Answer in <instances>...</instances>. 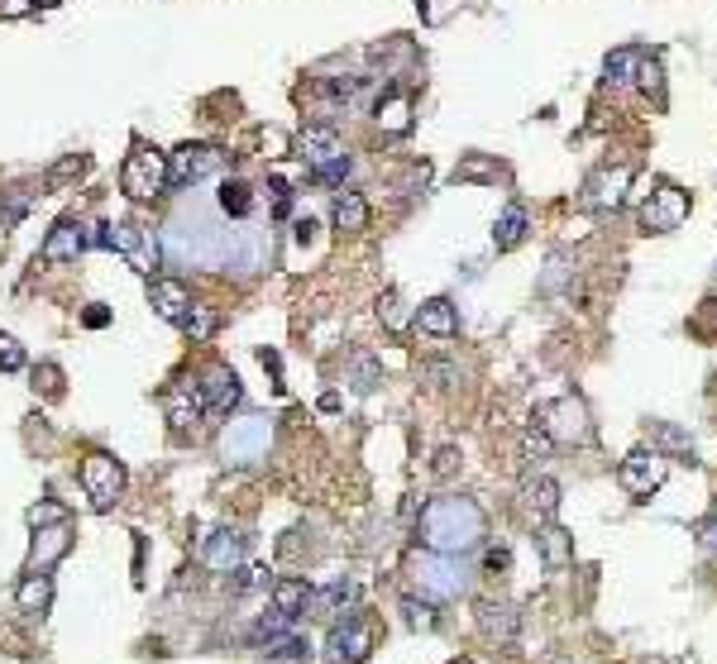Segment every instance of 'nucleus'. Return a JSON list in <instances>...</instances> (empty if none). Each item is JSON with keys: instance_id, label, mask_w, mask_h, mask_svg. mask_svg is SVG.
Wrapping results in <instances>:
<instances>
[{"instance_id": "obj_1", "label": "nucleus", "mask_w": 717, "mask_h": 664, "mask_svg": "<svg viewBox=\"0 0 717 664\" xmlns=\"http://www.w3.org/2000/svg\"><path fill=\"white\" fill-rule=\"evenodd\" d=\"M416 536L426 540L435 555H469V550L483 545L488 521H483V512H478L469 497H435V502H426V512H421Z\"/></svg>"}, {"instance_id": "obj_2", "label": "nucleus", "mask_w": 717, "mask_h": 664, "mask_svg": "<svg viewBox=\"0 0 717 664\" xmlns=\"http://www.w3.org/2000/svg\"><path fill=\"white\" fill-rule=\"evenodd\" d=\"M297 149H302L306 168H311L316 182H345L349 168H354L345 139H340L330 125H306L302 134H297Z\"/></svg>"}, {"instance_id": "obj_3", "label": "nucleus", "mask_w": 717, "mask_h": 664, "mask_svg": "<svg viewBox=\"0 0 717 664\" xmlns=\"http://www.w3.org/2000/svg\"><path fill=\"white\" fill-rule=\"evenodd\" d=\"M120 192L130 201H153L168 192V153H158L153 144H134V153L120 168Z\"/></svg>"}, {"instance_id": "obj_4", "label": "nucleus", "mask_w": 717, "mask_h": 664, "mask_svg": "<svg viewBox=\"0 0 717 664\" xmlns=\"http://www.w3.org/2000/svg\"><path fill=\"white\" fill-rule=\"evenodd\" d=\"M106 244L130 263L134 273L158 278V268H163V244H158V235H153L149 225H139V220H120V225H110L106 230Z\"/></svg>"}, {"instance_id": "obj_5", "label": "nucleus", "mask_w": 717, "mask_h": 664, "mask_svg": "<svg viewBox=\"0 0 717 664\" xmlns=\"http://www.w3.org/2000/svg\"><path fill=\"white\" fill-rule=\"evenodd\" d=\"M536 426L555 440V445H584L588 440V407L579 397H560V402H545L536 411Z\"/></svg>"}, {"instance_id": "obj_6", "label": "nucleus", "mask_w": 717, "mask_h": 664, "mask_svg": "<svg viewBox=\"0 0 717 664\" xmlns=\"http://www.w3.org/2000/svg\"><path fill=\"white\" fill-rule=\"evenodd\" d=\"M82 488H87L96 512H110V507L120 502V493H125V469H120L110 454L91 450L87 459H82Z\"/></svg>"}, {"instance_id": "obj_7", "label": "nucleus", "mask_w": 717, "mask_h": 664, "mask_svg": "<svg viewBox=\"0 0 717 664\" xmlns=\"http://www.w3.org/2000/svg\"><path fill=\"white\" fill-rule=\"evenodd\" d=\"M617 483H622V493L636 497V502H646L651 493H660V483H665V454L660 450H631L622 459V469H617Z\"/></svg>"}, {"instance_id": "obj_8", "label": "nucleus", "mask_w": 717, "mask_h": 664, "mask_svg": "<svg viewBox=\"0 0 717 664\" xmlns=\"http://www.w3.org/2000/svg\"><path fill=\"white\" fill-rule=\"evenodd\" d=\"M220 163H225V153L211 149V144H182V149L168 158V187H196V182H206V177H216Z\"/></svg>"}, {"instance_id": "obj_9", "label": "nucleus", "mask_w": 717, "mask_h": 664, "mask_svg": "<svg viewBox=\"0 0 717 664\" xmlns=\"http://www.w3.org/2000/svg\"><path fill=\"white\" fill-rule=\"evenodd\" d=\"M196 387H201V402H206L211 416H230V411L244 402V383H239L235 368H225V364H211Z\"/></svg>"}, {"instance_id": "obj_10", "label": "nucleus", "mask_w": 717, "mask_h": 664, "mask_svg": "<svg viewBox=\"0 0 717 664\" xmlns=\"http://www.w3.org/2000/svg\"><path fill=\"white\" fill-rule=\"evenodd\" d=\"M684 215H689V196L665 182V187H655L651 201L641 206V230L665 235V230H679V225H684Z\"/></svg>"}, {"instance_id": "obj_11", "label": "nucleus", "mask_w": 717, "mask_h": 664, "mask_svg": "<svg viewBox=\"0 0 717 664\" xmlns=\"http://www.w3.org/2000/svg\"><path fill=\"white\" fill-rule=\"evenodd\" d=\"M369 650H373V631L359 617H345V622L330 626V641H326L330 664H364Z\"/></svg>"}, {"instance_id": "obj_12", "label": "nucleus", "mask_w": 717, "mask_h": 664, "mask_svg": "<svg viewBox=\"0 0 717 664\" xmlns=\"http://www.w3.org/2000/svg\"><path fill=\"white\" fill-rule=\"evenodd\" d=\"M87 244H91V225L67 215V220H58V225L48 230L39 258H44V263H77V258L87 254Z\"/></svg>"}, {"instance_id": "obj_13", "label": "nucleus", "mask_w": 717, "mask_h": 664, "mask_svg": "<svg viewBox=\"0 0 717 664\" xmlns=\"http://www.w3.org/2000/svg\"><path fill=\"white\" fill-rule=\"evenodd\" d=\"M627 187H631V168H603L584 182L579 201H584L588 211H617L627 201Z\"/></svg>"}, {"instance_id": "obj_14", "label": "nucleus", "mask_w": 717, "mask_h": 664, "mask_svg": "<svg viewBox=\"0 0 717 664\" xmlns=\"http://www.w3.org/2000/svg\"><path fill=\"white\" fill-rule=\"evenodd\" d=\"M163 411H168V426H173L177 435L196 430V421L206 416L201 387H196V383H177V387H168V392H163Z\"/></svg>"}, {"instance_id": "obj_15", "label": "nucleus", "mask_w": 717, "mask_h": 664, "mask_svg": "<svg viewBox=\"0 0 717 664\" xmlns=\"http://www.w3.org/2000/svg\"><path fill=\"white\" fill-rule=\"evenodd\" d=\"M149 306L168 325H182L187 321V311H192V292L173 278H149Z\"/></svg>"}, {"instance_id": "obj_16", "label": "nucleus", "mask_w": 717, "mask_h": 664, "mask_svg": "<svg viewBox=\"0 0 717 664\" xmlns=\"http://www.w3.org/2000/svg\"><path fill=\"white\" fill-rule=\"evenodd\" d=\"M416 330L431 335V340H455L459 335V311L450 297H431L416 306Z\"/></svg>"}, {"instance_id": "obj_17", "label": "nucleus", "mask_w": 717, "mask_h": 664, "mask_svg": "<svg viewBox=\"0 0 717 664\" xmlns=\"http://www.w3.org/2000/svg\"><path fill=\"white\" fill-rule=\"evenodd\" d=\"M201 564L216 569V574H235L239 564H244V536H239V531H216V536H206V545H201Z\"/></svg>"}, {"instance_id": "obj_18", "label": "nucleus", "mask_w": 717, "mask_h": 664, "mask_svg": "<svg viewBox=\"0 0 717 664\" xmlns=\"http://www.w3.org/2000/svg\"><path fill=\"white\" fill-rule=\"evenodd\" d=\"M273 607L283 612L287 622H302V617H311V607H316V588L306 579H278L273 583Z\"/></svg>"}, {"instance_id": "obj_19", "label": "nucleus", "mask_w": 717, "mask_h": 664, "mask_svg": "<svg viewBox=\"0 0 717 664\" xmlns=\"http://www.w3.org/2000/svg\"><path fill=\"white\" fill-rule=\"evenodd\" d=\"M536 545H541V559L550 574H565L569 564H574V536H569L565 526H555V521H545L541 536H536Z\"/></svg>"}, {"instance_id": "obj_20", "label": "nucleus", "mask_w": 717, "mask_h": 664, "mask_svg": "<svg viewBox=\"0 0 717 664\" xmlns=\"http://www.w3.org/2000/svg\"><path fill=\"white\" fill-rule=\"evenodd\" d=\"M522 507H526V516H536V521H555V512H560V483H555V478H526Z\"/></svg>"}, {"instance_id": "obj_21", "label": "nucleus", "mask_w": 717, "mask_h": 664, "mask_svg": "<svg viewBox=\"0 0 717 664\" xmlns=\"http://www.w3.org/2000/svg\"><path fill=\"white\" fill-rule=\"evenodd\" d=\"M517 626H522V617H517V607H507V602H483V607H478V631H483L488 641H517Z\"/></svg>"}, {"instance_id": "obj_22", "label": "nucleus", "mask_w": 717, "mask_h": 664, "mask_svg": "<svg viewBox=\"0 0 717 664\" xmlns=\"http://www.w3.org/2000/svg\"><path fill=\"white\" fill-rule=\"evenodd\" d=\"M15 602H20L24 617L48 612V602H53V579H48L44 569H29V574L20 579V588H15Z\"/></svg>"}, {"instance_id": "obj_23", "label": "nucleus", "mask_w": 717, "mask_h": 664, "mask_svg": "<svg viewBox=\"0 0 717 664\" xmlns=\"http://www.w3.org/2000/svg\"><path fill=\"white\" fill-rule=\"evenodd\" d=\"M416 579L426 588V598H450V593L464 588V579H459L450 564H440V559H421V564H416Z\"/></svg>"}, {"instance_id": "obj_24", "label": "nucleus", "mask_w": 717, "mask_h": 664, "mask_svg": "<svg viewBox=\"0 0 717 664\" xmlns=\"http://www.w3.org/2000/svg\"><path fill=\"white\" fill-rule=\"evenodd\" d=\"M67 545H72L67 521H58V526H39V536H34V555H29V569H48V564L63 555Z\"/></svg>"}, {"instance_id": "obj_25", "label": "nucleus", "mask_w": 717, "mask_h": 664, "mask_svg": "<svg viewBox=\"0 0 717 664\" xmlns=\"http://www.w3.org/2000/svg\"><path fill=\"white\" fill-rule=\"evenodd\" d=\"M263 421H239V426L225 430V459H249V454L263 445Z\"/></svg>"}, {"instance_id": "obj_26", "label": "nucleus", "mask_w": 717, "mask_h": 664, "mask_svg": "<svg viewBox=\"0 0 717 664\" xmlns=\"http://www.w3.org/2000/svg\"><path fill=\"white\" fill-rule=\"evenodd\" d=\"M263 655L273 664H302V660H311V645H306L297 631H278V636L263 641Z\"/></svg>"}, {"instance_id": "obj_27", "label": "nucleus", "mask_w": 717, "mask_h": 664, "mask_svg": "<svg viewBox=\"0 0 717 664\" xmlns=\"http://www.w3.org/2000/svg\"><path fill=\"white\" fill-rule=\"evenodd\" d=\"M354 607V583L349 579H330L326 588H316V607L311 612H326V617H345Z\"/></svg>"}, {"instance_id": "obj_28", "label": "nucleus", "mask_w": 717, "mask_h": 664, "mask_svg": "<svg viewBox=\"0 0 717 664\" xmlns=\"http://www.w3.org/2000/svg\"><path fill=\"white\" fill-rule=\"evenodd\" d=\"M335 225L349 230V235H354V230H369V201L359 192H340L335 196Z\"/></svg>"}, {"instance_id": "obj_29", "label": "nucleus", "mask_w": 717, "mask_h": 664, "mask_svg": "<svg viewBox=\"0 0 717 664\" xmlns=\"http://www.w3.org/2000/svg\"><path fill=\"white\" fill-rule=\"evenodd\" d=\"M526 225H531V215H526V206H507V211L498 215V230H493V244L498 249H517L526 239Z\"/></svg>"}, {"instance_id": "obj_30", "label": "nucleus", "mask_w": 717, "mask_h": 664, "mask_svg": "<svg viewBox=\"0 0 717 664\" xmlns=\"http://www.w3.org/2000/svg\"><path fill=\"white\" fill-rule=\"evenodd\" d=\"M345 383L354 387V392H373V387L383 383V364H378L373 354H354L345 368Z\"/></svg>"}, {"instance_id": "obj_31", "label": "nucleus", "mask_w": 717, "mask_h": 664, "mask_svg": "<svg viewBox=\"0 0 717 664\" xmlns=\"http://www.w3.org/2000/svg\"><path fill=\"white\" fill-rule=\"evenodd\" d=\"M216 201H220V211L225 215H249L254 211V187H249V182H239V177H225Z\"/></svg>"}, {"instance_id": "obj_32", "label": "nucleus", "mask_w": 717, "mask_h": 664, "mask_svg": "<svg viewBox=\"0 0 717 664\" xmlns=\"http://www.w3.org/2000/svg\"><path fill=\"white\" fill-rule=\"evenodd\" d=\"M402 622L412 631H435V622H440L435 617V598H426V593L421 598H402Z\"/></svg>"}, {"instance_id": "obj_33", "label": "nucleus", "mask_w": 717, "mask_h": 664, "mask_svg": "<svg viewBox=\"0 0 717 664\" xmlns=\"http://www.w3.org/2000/svg\"><path fill=\"white\" fill-rule=\"evenodd\" d=\"M378 125L388 129V134H402V129L412 125V101H407V96L378 101Z\"/></svg>"}, {"instance_id": "obj_34", "label": "nucleus", "mask_w": 717, "mask_h": 664, "mask_svg": "<svg viewBox=\"0 0 717 664\" xmlns=\"http://www.w3.org/2000/svg\"><path fill=\"white\" fill-rule=\"evenodd\" d=\"M636 67H641V53H636V48H617V53L608 58V82L612 86L631 82V72H636Z\"/></svg>"}, {"instance_id": "obj_35", "label": "nucleus", "mask_w": 717, "mask_h": 664, "mask_svg": "<svg viewBox=\"0 0 717 664\" xmlns=\"http://www.w3.org/2000/svg\"><path fill=\"white\" fill-rule=\"evenodd\" d=\"M182 330H187L192 340H211V335H216V316H211L206 306H196V301H192V311H187V321H182Z\"/></svg>"}, {"instance_id": "obj_36", "label": "nucleus", "mask_w": 717, "mask_h": 664, "mask_svg": "<svg viewBox=\"0 0 717 664\" xmlns=\"http://www.w3.org/2000/svg\"><path fill=\"white\" fill-rule=\"evenodd\" d=\"M550 450H555V440H550V435H545L541 426H536V430H526V435H522V454L531 459V464H536V459H545Z\"/></svg>"}, {"instance_id": "obj_37", "label": "nucleus", "mask_w": 717, "mask_h": 664, "mask_svg": "<svg viewBox=\"0 0 717 664\" xmlns=\"http://www.w3.org/2000/svg\"><path fill=\"white\" fill-rule=\"evenodd\" d=\"M82 172H87V158H82V153H67L63 163L48 172V187H63L67 177H82Z\"/></svg>"}, {"instance_id": "obj_38", "label": "nucleus", "mask_w": 717, "mask_h": 664, "mask_svg": "<svg viewBox=\"0 0 717 664\" xmlns=\"http://www.w3.org/2000/svg\"><path fill=\"white\" fill-rule=\"evenodd\" d=\"M20 368H24V349H20V340L0 335V373H20Z\"/></svg>"}, {"instance_id": "obj_39", "label": "nucleus", "mask_w": 717, "mask_h": 664, "mask_svg": "<svg viewBox=\"0 0 717 664\" xmlns=\"http://www.w3.org/2000/svg\"><path fill=\"white\" fill-rule=\"evenodd\" d=\"M378 321L388 325L392 335H397V330H402V325H407V321H402V301H397V292H388V297L378 301Z\"/></svg>"}, {"instance_id": "obj_40", "label": "nucleus", "mask_w": 717, "mask_h": 664, "mask_svg": "<svg viewBox=\"0 0 717 664\" xmlns=\"http://www.w3.org/2000/svg\"><path fill=\"white\" fill-rule=\"evenodd\" d=\"M29 521H34V531H39V526H58V521H67V507L63 502H39V507L29 512Z\"/></svg>"}, {"instance_id": "obj_41", "label": "nucleus", "mask_w": 717, "mask_h": 664, "mask_svg": "<svg viewBox=\"0 0 717 664\" xmlns=\"http://www.w3.org/2000/svg\"><path fill=\"white\" fill-rule=\"evenodd\" d=\"M655 435H660V445H670V450H679L684 459H689V464H694V445H689V440H684V435H679L674 426H655Z\"/></svg>"}, {"instance_id": "obj_42", "label": "nucleus", "mask_w": 717, "mask_h": 664, "mask_svg": "<svg viewBox=\"0 0 717 664\" xmlns=\"http://www.w3.org/2000/svg\"><path fill=\"white\" fill-rule=\"evenodd\" d=\"M268 192H273V215L292 211V187H287L283 177H268Z\"/></svg>"}, {"instance_id": "obj_43", "label": "nucleus", "mask_w": 717, "mask_h": 664, "mask_svg": "<svg viewBox=\"0 0 717 664\" xmlns=\"http://www.w3.org/2000/svg\"><path fill=\"white\" fill-rule=\"evenodd\" d=\"M698 545H703V550H717V512L698 521Z\"/></svg>"}, {"instance_id": "obj_44", "label": "nucleus", "mask_w": 717, "mask_h": 664, "mask_svg": "<svg viewBox=\"0 0 717 664\" xmlns=\"http://www.w3.org/2000/svg\"><path fill=\"white\" fill-rule=\"evenodd\" d=\"M263 574H268V569H239V579H235V593H249V588H263Z\"/></svg>"}, {"instance_id": "obj_45", "label": "nucleus", "mask_w": 717, "mask_h": 664, "mask_svg": "<svg viewBox=\"0 0 717 664\" xmlns=\"http://www.w3.org/2000/svg\"><path fill=\"white\" fill-rule=\"evenodd\" d=\"M483 564H488V574H507V569H512V555H507V550H488Z\"/></svg>"}, {"instance_id": "obj_46", "label": "nucleus", "mask_w": 717, "mask_h": 664, "mask_svg": "<svg viewBox=\"0 0 717 664\" xmlns=\"http://www.w3.org/2000/svg\"><path fill=\"white\" fill-rule=\"evenodd\" d=\"M455 459H459V450H450V445H445V450L435 454V464H431V469L440 473V478H445V473H455Z\"/></svg>"}, {"instance_id": "obj_47", "label": "nucleus", "mask_w": 717, "mask_h": 664, "mask_svg": "<svg viewBox=\"0 0 717 664\" xmlns=\"http://www.w3.org/2000/svg\"><path fill=\"white\" fill-rule=\"evenodd\" d=\"M426 378H431L435 387H450V378H455V368H450V364H426Z\"/></svg>"}, {"instance_id": "obj_48", "label": "nucleus", "mask_w": 717, "mask_h": 664, "mask_svg": "<svg viewBox=\"0 0 717 664\" xmlns=\"http://www.w3.org/2000/svg\"><path fill=\"white\" fill-rule=\"evenodd\" d=\"M106 321H110V311H87V325H91V330H101Z\"/></svg>"}, {"instance_id": "obj_49", "label": "nucleus", "mask_w": 717, "mask_h": 664, "mask_svg": "<svg viewBox=\"0 0 717 664\" xmlns=\"http://www.w3.org/2000/svg\"><path fill=\"white\" fill-rule=\"evenodd\" d=\"M450 664H474V660H450Z\"/></svg>"}]
</instances>
